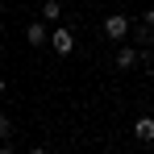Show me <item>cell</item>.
Returning <instances> with one entry per match:
<instances>
[{
	"instance_id": "6da1fadb",
	"label": "cell",
	"mask_w": 154,
	"mask_h": 154,
	"mask_svg": "<svg viewBox=\"0 0 154 154\" xmlns=\"http://www.w3.org/2000/svg\"><path fill=\"white\" fill-rule=\"evenodd\" d=\"M129 25H133L129 17H121V13H108V17H104V38L121 46V42H129Z\"/></svg>"
},
{
	"instance_id": "7a4b0ae2",
	"label": "cell",
	"mask_w": 154,
	"mask_h": 154,
	"mask_svg": "<svg viewBox=\"0 0 154 154\" xmlns=\"http://www.w3.org/2000/svg\"><path fill=\"white\" fill-rule=\"evenodd\" d=\"M46 42H50V46H54V54H63V58H67V54L75 50V33H71V29H67V25H54V29H50V38H46Z\"/></svg>"
},
{
	"instance_id": "3957f363",
	"label": "cell",
	"mask_w": 154,
	"mask_h": 154,
	"mask_svg": "<svg viewBox=\"0 0 154 154\" xmlns=\"http://www.w3.org/2000/svg\"><path fill=\"white\" fill-rule=\"evenodd\" d=\"M137 58H142V54L133 50L129 42H121V46H117V58H112V67H121V71H133V67H137Z\"/></svg>"
},
{
	"instance_id": "277c9868",
	"label": "cell",
	"mask_w": 154,
	"mask_h": 154,
	"mask_svg": "<svg viewBox=\"0 0 154 154\" xmlns=\"http://www.w3.org/2000/svg\"><path fill=\"white\" fill-rule=\"evenodd\" d=\"M46 38H50V25H42V21H29L25 25V42L29 46H46Z\"/></svg>"
},
{
	"instance_id": "5b68a950",
	"label": "cell",
	"mask_w": 154,
	"mask_h": 154,
	"mask_svg": "<svg viewBox=\"0 0 154 154\" xmlns=\"http://www.w3.org/2000/svg\"><path fill=\"white\" fill-rule=\"evenodd\" d=\"M133 137L150 146V142H154V117H137V121H133Z\"/></svg>"
},
{
	"instance_id": "8992f818",
	"label": "cell",
	"mask_w": 154,
	"mask_h": 154,
	"mask_svg": "<svg viewBox=\"0 0 154 154\" xmlns=\"http://www.w3.org/2000/svg\"><path fill=\"white\" fill-rule=\"evenodd\" d=\"M58 17H63V0H46L38 21H42V25H58Z\"/></svg>"
},
{
	"instance_id": "52a82bcc",
	"label": "cell",
	"mask_w": 154,
	"mask_h": 154,
	"mask_svg": "<svg viewBox=\"0 0 154 154\" xmlns=\"http://www.w3.org/2000/svg\"><path fill=\"white\" fill-rule=\"evenodd\" d=\"M8 133H13V121H8V117L0 112V142H8Z\"/></svg>"
},
{
	"instance_id": "ba28073f",
	"label": "cell",
	"mask_w": 154,
	"mask_h": 154,
	"mask_svg": "<svg viewBox=\"0 0 154 154\" xmlns=\"http://www.w3.org/2000/svg\"><path fill=\"white\" fill-rule=\"evenodd\" d=\"M142 25H150V29H154V8H146V13H142Z\"/></svg>"
},
{
	"instance_id": "9c48e42d",
	"label": "cell",
	"mask_w": 154,
	"mask_h": 154,
	"mask_svg": "<svg viewBox=\"0 0 154 154\" xmlns=\"http://www.w3.org/2000/svg\"><path fill=\"white\" fill-rule=\"evenodd\" d=\"M0 154H17V150H13V146H8V142H0Z\"/></svg>"
},
{
	"instance_id": "30bf717a",
	"label": "cell",
	"mask_w": 154,
	"mask_h": 154,
	"mask_svg": "<svg viewBox=\"0 0 154 154\" xmlns=\"http://www.w3.org/2000/svg\"><path fill=\"white\" fill-rule=\"evenodd\" d=\"M29 154H50V150H46V146H33V150H29Z\"/></svg>"
},
{
	"instance_id": "8fae6325",
	"label": "cell",
	"mask_w": 154,
	"mask_h": 154,
	"mask_svg": "<svg viewBox=\"0 0 154 154\" xmlns=\"http://www.w3.org/2000/svg\"><path fill=\"white\" fill-rule=\"evenodd\" d=\"M4 88H8V79H4V75H0V96H4Z\"/></svg>"
}]
</instances>
